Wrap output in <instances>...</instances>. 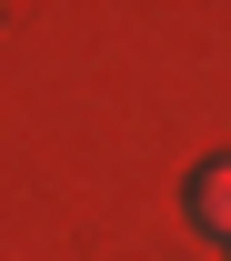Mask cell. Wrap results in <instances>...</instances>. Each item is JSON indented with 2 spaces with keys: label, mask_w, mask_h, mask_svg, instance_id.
<instances>
[{
  "label": "cell",
  "mask_w": 231,
  "mask_h": 261,
  "mask_svg": "<svg viewBox=\"0 0 231 261\" xmlns=\"http://www.w3.org/2000/svg\"><path fill=\"white\" fill-rule=\"evenodd\" d=\"M191 221L211 231V241H231V161H201L191 171Z\"/></svg>",
  "instance_id": "obj_1"
}]
</instances>
